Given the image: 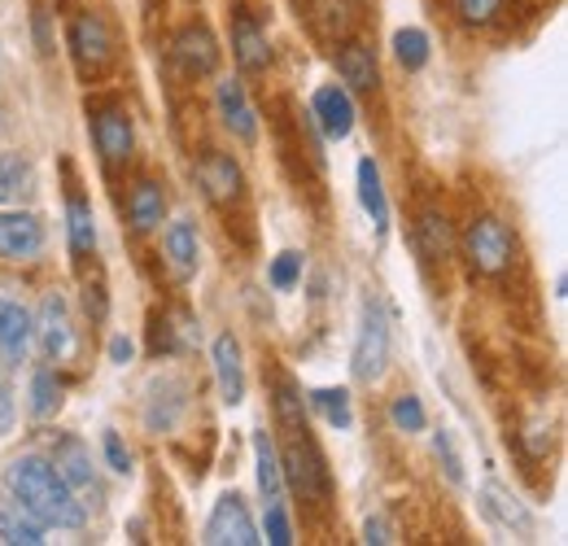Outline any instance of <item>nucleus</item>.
<instances>
[{
	"mask_svg": "<svg viewBox=\"0 0 568 546\" xmlns=\"http://www.w3.org/2000/svg\"><path fill=\"white\" fill-rule=\"evenodd\" d=\"M67 223H71V250L74 254H88L97 245V223H92V210H88L83 198L67 202Z\"/></svg>",
	"mask_w": 568,
	"mask_h": 546,
	"instance_id": "cd10ccee",
	"label": "nucleus"
},
{
	"mask_svg": "<svg viewBox=\"0 0 568 546\" xmlns=\"http://www.w3.org/2000/svg\"><path fill=\"white\" fill-rule=\"evenodd\" d=\"M337 74H342V83H346L351 92H372V88H376V58H372V49H363V44H342V49H337Z\"/></svg>",
	"mask_w": 568,
	"mask_h": 546,
	"instance_id": "a211bd4d",
	"label": "nucleus"
},
{
	"mask_svg": "<svg viewBox=\"0 0 568 546\" xmlns=\"http://www.w3.org/2000/svg\"><path fill=\"white\" fill-rule=\"evenodd\" d=\"M276 419H281L288 433H302L306 419H302V394L293 390V381H276Z\"/></svg>",
	"mask_w": 568,
	"mask_h": 546,
	"instance_id": "7c9ffc66",
	"label": "nucleus"
},
{
	"mask_svg": "<svg viewBox=\"0 0 568 546\" xmlns=\"http://www.w3.org/2000/svg\"><path fill=\"white\" fill-rule=\"evenodd\" d=\"M44 250V228L36 223V214L22 210H0V259L27 263Z\"/></svg>",
	"mask_w": 568,
	"mask_h": 546,
	"instance_id": "1a4fd4ad",
	"label": "nucleus"
},
{
	"mask_svg": "<svg viewBox=\"0 0 568 546\" xmlns=\"http://www.w3.org/2000/svg\"><path fill=\"white\" fill-rule=\"evenodd\" d=\"M311 403L320 407V415H324L333 428H351V424H355V415H351V394H346V390H315Z\"/></svg>",
	"mask_w": 568,
	"mask_h": 546,
	"instance_id": "c85d7f7f",
	"label": "nucleus"
},
{
	"mask_svg": "<svg viewBox=\"0 0 568 546\" xmlns=\"http://www.w3.org/2000/svg\"><path fill=\"white\" fill-rule=\"evenodd\" d=\"M358 202H363V210L372 214L376 232L385 236V228H389V202H385L381 171H376V162H372V158H363V162H358Z\"/></svg>",
	"mask_w": 568,
	"mask_h": 546,
	"instance_id": "aec40b11",
	"label": "nucleus"
},
{
	"mask_svg": "<svg viewBox=\"0 0 568 546\" xmlns=\"http://www.w3.org/2000/svg\"><path fill=\"white\" fill-rule=\"evenodd\" d=\"M394 58L403 62L407 70H420L428 62V36L420 27H407L394 36Z\"/></svg>",
	"mask_w": 568,
	"mask_h": 546,
	"instance_id": "c756f323",
	"label": "nucleus"
},
{
	"mask_svg": "<svg viewBox=\"0 0 568 546\" xmlns=\"http://www.w3.org/2000/svg\"><path fill=\"white\" fill-rule=\"evenodd\" d=\"M0 543L9 546H40L44 543V525L36 516H27L13 498L0 507Z\"/></svg>",
	"mask_w": 568,
	"mask_h": 546,
	"instance_id": "4be33fe9",
	"label": "nucleus"
},
{
	"mask_svg": "<svg viewBox=\"0 0 568 546\" xmlns=\"http://www.w3.org/2000/svg\"><path fill=\"white\" fill-rule=\"evenodd\" d=\"M254 459H258V489L267 503H284V473H281V455L272 446L267 433L254 437Z\"/></svg>",
	"mask_w": 568,
	"mask_h": 546,
	"instance_id": "b1692460",
	"label": "nucleus"
},
{
	"mask_svg": "<svg viewBox=\"0 0 568 546\" xmlns=\"http://www.w3.org/2000/svg\"><path fill=\"white\" fill-rule=\"evenodd\" d=\"M92 140H97V153L105 166H123L132 158V144H136V132H132V119L123 105H105L92 114Z\"/></svg>",
	"mask_w": 568,
	"mask_h": 546,
	"instance_id": "6e6552de",
	"label": "nucleus"
},
{
	"mask_svg": "<svg viewBox=\"0 0 568 546\" xmlns=\"http://www.w3.org/2000/svg\"><path fill=\"white\" fill-rule=\"evenodd\" d=\"M416 241H420V254H425L428 263L450 259L455 241H450V223H446L442 210H425V214H420V223H416Z\"/></svg>",
	"mask_w": 568,
	"mask_h": 546,
	"instance_id": "412c9836",
	"label": "nucleus"
},
{
	"mask_svg": "<svg viewBox=\"0 0 568 546\" xmlns=\"http://www.w3.org/2000/svg\"><path fill=\"white\" fill-rule=\"evenodd\" d=\"M297 275H302V254H293V250L276 254V263H272V284H276L281 293L297 284Z\"/></svg>",
	"mask_w": 568,
	"mask_h": 546,
	"instance_id": "473e14b6",
	"label": "nucleus"
},
{
	"mask_svg": "<svg viewBox=\"0 0 568 546\" xmlns=\"http://www.w3.org/2000/svg\"><path fill=\"white\" fill-rule=\"evenodd\" d=\"M206 543L211 546H258V529L250 520V507L241 494H223L214 503L211 520H206Z\"/></svg>",
	"mask_w": 568,
	"mask_h": 546,
	"instance_id": "0eeeda50",
	"label": "nucleus"
},
{
	"mask_svg": "<svg viewBox=\"0 0 568 546\" xmlns=\"http://www.w3.org/2000/svg\"><path fill=\"white\" fill-rule=\"evenodd\" d=\"M31 337H36V328H31L27 306L13 302V297H0V354L9 363H22L27 350H31Z\"/></svg>",
	"mask_w": 568,
	"mask_h": 546,
	"instance_id": "f8f14e48",
	"label": "nucleus"
},
{
	"mask_svg": "<svg viewBox=\"0 0 568 546\" xmlns=\"http://www.w3.org/2000/svg\"><path fill=\"white\" fill-rule=\"evenodd\" d=\"M433 451H437V459H442L446 477L455 481V485H464V464H459V455H455V442H450V433H437V437H433Z\"/></svg>",
	"mask_w": 568,
	"mask_h": 546,
	"instance_id": "72a5a7b5",
	"label": "nucleus"
},
{
	"mask_svg": "<svg viewBox=\"0 0 568 546\" xmlns=\"http://www.w3.org/2000/svg\"><path fill=\"white\" fill-rule=\"evenodd\" d=\"M281 473H284V481L306 498V503H315V507H320V503H328V494H333V477H328V464H324L320 446L306 437V428L288 437L284 459H281Z\"/></svg>",
	"mask_w": 568,
	"mask_h": 546,
	"instance_id": "f03ea898",
	"label": "nucleus"
},
{
	"mask_svg": "<svg viewBox=\"0 0 568 546\" xmlns=\"http://www.w3.org/2000/svg\"><path fill=\"white\" fill-rule=\"evenodd\" d=\"M267 543H276V546H288V543H293V529H288L284 503H267Z\"/></svg>",
	"mask_w": 568,
	"mask_h": 546,
	"instance_id": "c9c22d12",
	"label": "nucleus"
},
{
	"mask_svg": "<svg viewBox=\"0 0 568 546\" xmlns=\"http://www.w3.org/2000/svg\"><path fill=\"white\" fill-rule=\"evenodd\" d=\"M67 44H71L74 70H79L83 79L105 74L110 58H114V40H110V27H105V18H101V13H79V18L71 22Z\"/></svg>",
	"mask_w": 568,
	"mask_h": 546,
	"instance_id": "39448f33",
	"label": "nucleus"
},
{
	"mask_svg": "<svg viewBox=\"0 0 568 546\" xmlns=\"http://www.w3.org/2000/svg\"><path fill=\"white\" fill-rule=\"evenodd\" d=\"M9 424H13V394L0 390V437L9 433Z\"/></svg>",
	"mask_w": 568,
	"mask_h": 546,
	"instance_id": "ea45409f",
	"label": "nucleus"
},
{
	"mask_svg": "<svg viewBox=\"0 0 568 546\" xmlns=\"http://www.w3.org/2000/svg\"><path fill=\"white\" fill-rule=\"evenodd\" d=\"M31 166L18 158V153H0V205L4 202H18L31 193Z\"/></svg>",
	"mask_w": 568,
	"mask_h": 546,
	"instance_id": "a878e982",
	"label": "nucleus"
},
{
	"mask_svg": "<svg viewBox=\"0 0 568 546\" xmlns=\"http://www.w3.org/2000/svg\"><path fill=\"white\" fill-rule=\"evenodd\" d=\"M4 485H9V498L27 516H36L40 525H58V529H79L83 525V503L74 498L67 477L49 459H36V455L18 459L4 473Z\"/></svg>",
	"mask_w": 568,
	"mask_h": 546,
	"instance_id": "f257e3e1",
	"label": "nucleus"
},
{
	"mask_svg": "<svg viewBox=\"0 0 568 546\" xmlns=\"http://www.w3.org/2000/svg\"><path fill=\"white\" fill-rule=\"evenodd\" d=\"M128 214H132V228H136V232H153V228L162 223V214H166L162 189H158L153 180H141V184L132 189V198H128Z\"/></svg>",
	"mask_w": 568,
	"mask_h": 546,
	"instance_id": "5701e85b",
	"label": "nucleus"
},
{
	"mask_svg": "<svg viewBox=\"0 0 568 546\" xmlns=\"http://www.w3.org/2000/svg\"><path fill=\"white\" fill-rule=\"evenodd\" d=\"M311 110H315V119H320V128H324V136L328 140L351 136V128H355V101H351L346 88H337V83L320 88L315 101H311Z\"/></svg>",
	"mask_w": 568,
	"mask_h": 546,
	"instance_id": "9d476101",
	"label": "nucleus"
},
{
	"mask_svg": "<svg viewBox=\"0 0 568 546\" xmlns=\"http://www.w3.org/2000/svg\"><path fill=\"white\" fill-rule=\"evenodd\" d=\"M175 58H180V67L189 70V74H214V67H219V44H214L211 27H202V22L184 27L175 36Z\"/></svg>",
	"mask_w": 568,
	"mask_h": 546,
	"instance_id": "ddd939ff",
	"label": "nucleus"
},
{
	"mask_svg": "<svg viewBox=\"0 0 568 546\" xmlns=\"http://www.w3.org/2000/svg\"><path fill=\"white\" fill-rule=\"evenodd\" d=\"M105 464H110L119 477H128V473H132V455H128V446H123V437H119V433H105Z\"/></svg>",
	"mask_w": 568,
	"mask_h": 546,
	"instance_id": "e433bc0d",
	"label": "nucleus"
},
{
	"mask_svg": "<svg viewBox=\"0 0 568 546\" xmlns=\"http://www.w3.org/2000/svg\"><path fill=\"white\" fill-rule=\"evenodd\" d=\"M31 328H36V337H40V350H44V358H53V363H67V358L74 354L71 311H67L62 293H44V302H40V311H36V320H31Z\"/></svg>",
	"mask_w": 568,
	"mask_h": 546,
	"instance_id": "423d86ee",
	"label": "nucleus"
},
{
	"mask_svg": "<svg viewBox=\"0 0 568 546\" xmlns=\"http://www.w3.org/2000/svg\"><path fill=\"white\" fill-rule=\"evenodd\" d=\"M71 489H88L92 485V459H88V451L74 442V437H62L58 442V464H53Z\"/></svg>",
	"mask_w": 568,
	"mask_h": 546,
	"instance_id": "393cba45",
	"label": "nucleus"
},
{
	"mask_svg": "<svg viewBox=\"0 0 568 546\" xmlns=\"http://www.w3.org/2000/svg\"><path fill=\"white\" fill-rule=\"evenodd\" d=\"M197 175H202V189H206V198L214 205H227L241 198V166L227 153H211Z\"/></svg>",
	"mask_w": 568,
	"mask_h": 546,
	"instance_id": "f3484780",
	"label": "nucleus"
},
{
	"mask_svg": "<svg viewBox=\"0 0 568 546\" xmlns=\"http://www.w3.org/2000/svg\"><path fill=\"white\" fill-rule=\"evenodd\" d=\"M110 358H114V363H132V342H128V337H114V342H110Z\"/></svg>",
	"mask_w": 568,
	"mask_h": 546,
	"instance_id": "a19ab883",
	"label": "nucleus"
},
{
	"mask_svg": "<svg viewBox=\"0 0 568 546\" xmlns=\"http://www.w3.org/2000/svg\"><path fill=\"white\" fill-rule=\"evenodd\" d=\"M385 363H389V320H385L381 302L367 297L363 302V320H358L355 354H351V372L363 385H376L385 376Z\"/></svg>",
	"mask_w": 568,
	"mask_h": 546,
	"instance_id": "7ed1b4c3",
	"label": "nucleus"
},
{
	"mask_svg": "<svg viewBox=\"0 0 568 546\" xmlns=\"http://www.w3.org/2000/svg\"><path fill=\"white\" fill-rule=\"evenodd\" d=\"M363 543H367V546H389V543H398V534H394V525H389L385 516H372V520L363 525Z\"/></svg>",
	"mask_w": 568,
	"mask_h": 546,
	"instance_id": "4c0bfd02",
	"label": "nucleus"
},
{
	"mask_svg": "<svg viewBox=\"0 0 568 546\" xmlns=\"http://www.w3.org/2000/svg\"><path fill=\"white\" fill-rule=\"evenodd\" d=\"M214 376H219V394L227 407H236L245 398V367H241V342L232 333H223L214 342Z\"/></svg>",
	"mask_w": 568,
	"mask_h": 546,
	"instance_id": "4468645a",
	"label": "nucleus"
},
{
	"mask_svg": "<svg viewBox=\"0 0 568 546\" xmlns=\"http://www.w3.org/2000/svg\"><path fill=\"white\" fill-rule=\"evenodd\" d=\"M58 407H62V385H58V376L49 367H40L31 376V415L36 419H49Z\"/></svg>",
	"mask_w": 568,
	"mask_h": 546,
	"instance_id": "bb28decb",
	"label": "nucleus"
},
{
	"mask_svg": "<svg viewBox=\"0 0 568 546\" xmlns=\"http://www.w3.org/2000/svg\"><path fill=\"white\" fill-rule=\"evenodd\" d=\"M455 4H459V18L473 22V27L495 22V13L503 9V0H455Z\"/></svg>",
	"mask_w": 568,
	"mask_h": 546,
	"instance_id": "f704fd0d",
	"label": "nucleus"
},
{
	"mask_svg": "<svg viewBox=\"0 0 568 546\" xmlns=\"http://www.w3.org/2000/svg\"><path fill=\"white\" fill-rule=\"evenodd\" d=\"M232 53H236V67L245 74H263L272 67V49H267V36L258 31V22L250 13H236V27H232Z\"/></svg>",
	"mask_w": 568,
	"mask_h": 546,
	"instance_id": "9b49d317",
	"label": "nucleus"
},
{
	"mask_svg": "<svg viewBox=\"0 0 568 546\" xmlns=\"http://www.w3.org/2000/svg\"><path fill=\"white\" fill-rule=\"evenodd\" d=\"M219 114H223V128H227L236 140H245V144H250V140L258 136L254 105H250V97H245V88H241L236 79L219 83Z\"/></svg>",
	"mask_w": 568,
	"mask_h": 546,
	"instance_id": "2eb2a0df",
	"label": "nucleus"
},
{
	"mask_svg": "<svg viewBox=\"0 0 568 546\" xmlns=\"http://www.w3.org/2000/svg\"><path fill=\"white\" fill-rule=\"evenodd\" d=\"M481 503H486V512L495 516L503 529H511V534H534V516H529V507L511 494V489H503L498 481H486V489H481Z\"/></svg>",
	"mask_w": 568,
	"mask_h": 546,
	"instance_id": "dca6fc26",
	"label": "nucleus"
},
{
	"mask_svg": "<svg viewBox=\"0 0 568 546\" xmlns=\"http://www.w3.org/2000/svg\"><path fill=\"white\" fill-rule=\"evenodd\" d=\"M511 250H516V241H511L507 223L495 219V214L473 219L468 232H464V254H468L473 272H481V275L507 272V267H511Z\"/></svg>",
	"mask_w": 568,
	"mask_h": 546,
	"instance_id": "20e7f679",
	"label": "nucleus"
},
{
	"mask_svg": "<svg viewBox=\"0 0 568 546\" xmlns=\"http://www.w3.org/2000/svg\"><path fill=\"white\" fill-rule=\"evenodd\" d=\"M525 451H529L534 459H542V455L551 451V433H547L542 424H529V428H525Z\"/></svg>",
	"mask_w": 568,
	"mask_h": 546,
	"instance_id": "58836bf2",
	"label": "nucleus"
},
{
	"mask_svg": "<svg viewBox=\"0 0 568 546\" xmlns=\"http://www.w3.org/2000/svg\"><path fill=\"white\" fill-rule=\"evenodd\" d=\"M162 245H166V263H171L175 280H189L197 272V232H193V223H171Z\"/></svg>",
	"mask_w": 568,
	"mask_h": 546,
	"instance_id": "6ab92c4d",
	"label": "nucleus"
},
{
	"mask_svg": "<svg viewBox=\"0 0 568 546\" xmlns=\"http://www.w3.org/2000/svg\"><path fill=\"white\" fill-rule=\"evenodd\" d=\"M394 428H403V433H420L425 428V407H420V398H412V394H403V398H394Z\"/></svg>",
	"mask_w": 568,
	"mask_h": 546,
	"instance_id": "2f4dec72",
	"label": "nucleus"
}]
</instances>
